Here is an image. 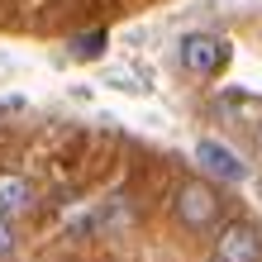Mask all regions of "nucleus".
Segmentation results:
<instances>
[{
    "mask_svg": "<svg viewBox=\"0 0 262 262\" xmlns=\"http://www.w3.org/2000/svg\"><path fill=\"white\" fill-rule=\"evenodd\" d=\"M195 162H200V172H210L214 181H229V186L248 181V162H243L229 143H220V138H200L195 143Z\"/></svg>",
    "mask_w": 262,
    "mask_h": 262,
    "instance_id": "nucleus-3",
    "label": "nucleus"
},
{
    "mask_svg": "<svg viewBox=\"0 0 262 262\" xmlns=\"http://www.w3.org/2000/svg\"><path fill=\"white\" fill-rule=\"evenodd\" d=\"M177 220H181V229H191V234H205L210 224H220V195H214L205 181H186V186L177 191Z\"/></svg>",
    "mask_w": 262,
    "mask_h": 262,
    "instance_id": "nucleus-2",
    "label": "nucleus"
},
{
    "mask_svg": "<svg viewBox=\"0 0 262 262\" xmlns=\"http://www.w3.org/2000/svg\"><path fill=\"white\" fill-rule=\"evenodd\" d=\"M214 262H262V234L243 220L224 224L214 238Z\"/></svg>",
    "mask_w": 262,
    "mask_h": 262,
    "instance_id": "nucleus-4",
    "label": "nucleus"
},
{
    "mask_svg": "<svg viewBox=\"0 0 262 262\" xmlns=\"http://www.w3.org/2000/svg\"><path fill=\"white\" fill-rule=\"evenodd\" d=\"M177 53H181V67L191 76H220L224 62H229V43L220 34H205V29H191V34L177 43Z\"/></svg>",
    "mask_w": 262,
    "mask_h": 262,
    "instance_id": "nucleus-1",
    "label": "nucleus"
},
{
    "mask_svg": "<svg viewBox=\"0 0 262 262\" xmlns=\"http://www.w3.org/2000/svg\"><path fill=\"white\" fill-rule=\"evenodd\" d=\"M10 253H14V220L0 214V257H10Z\"/></svg>",
    "mask_w": 262,
    "mask_h": 262,
    "instance_id": "nucleus-7",
    "label": "nucleus"
},
{
    "mask_svg": "<svg viewBox=\"0 0 262 262\" xmlns=\"http://www.w3.org/2000/svg\"><path fill=\"white\" fill-rule=\"evenodd\" d=\"M29 205H34V191H29L24 177H5V181H0V214H5V220L24 214Z\"/></svg>",
    "mask_w": 262,
    "mask_h": 262,
    "instance_id": "nucleus-5",
    "label": "nucleus"
},
{
    "mask_svg": "<svg viewBox=\"0 0 262 262\" xmlns=\"http://www.w3.org/2000/svg\"><path fill=\"white\" fill-rule=\"evenodd\" d=\"M105 48H110V34H105V29H91V34H76L72 38V57H81V62L105 57Z\"/></svg>",
    "mask_w": 262,
    "mask_h": 262,
    "instance_id": "nucleus-6",
    "label": "nucleus"
}]
</instances>
